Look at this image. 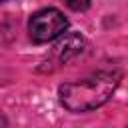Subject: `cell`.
Segmentation results:
<instances>
[{
    "mask_svg": "<svg viewBox=\"0 0 128 128\" xmlns=\"http://www.w3.org/2000/svg\"><path fill=\"white\" fill-rule=\"evenodd\" d=\"M120 82V74L112 70H100L76 82H66L60 86V102L70 112H88L104 102L114 94Z\"/></svg>",
    "mask_w": 128,
    "mask_h": 128,
    "instance_id": "1",
    "label": "cell"
},
{
    "mask_svg": "<svg viewBox=\"0 0 128 128\" xmlns=\"http://www.w3.org/2000/svg\"><path fill=\"white\" fill-rule=\"evenodd\" d=\"M70 10H76V12H82L90 6V0H62Z\"/></svg>",
    "mask_w": 128,
    "mask_h": 128,
    "instance_id": "4",
    "label": "cell"
},
{
    "mask_svg": "<svg viewBox=\"0 0 128 128\" xmlns=\"http://www.w3.org/2000/svg\"><path fill=\"white\" fill-rule=\"evenodd\" d=\"M126 128H128V126H126Z\"/></svg>",
    "mask_w": 128,
    "mask_h": 128,
    "instance_id": "7",
    "label": "cell"
},
{
    "mask_svg": "<svg viewBox=\"0 0 128 128\" xmlns=\"http://www.w3.org/2000/svg\"><path fill=\"white\" fill-rule=\"evenodd\" d=\"M0 128H6V118L0 114Z\"/></svg>",
    "mask_w": 128,
    "mask_h": 128,
    "instance_id": "5",
    "label": "cell"
},
{
    "mask_svg": "<svg viewBox=\"0 0 128 128\" xmlns=\"http://www.w3.org/2000/svg\"><path fill=\"white\" fill-rule=\"evenodd\" d=\"M66 26H68V20L64 18V14L60 10L44 8V10H38L30 16L28 34H30L32 42L46 44V42H52L54 38H58L60 34H64Z\"/></svg>",
    "mask_w": 128,
    "mask_h": 128,
    "instance_id": "2",
    "label": "cell"
},
{
    "mask_svg": "<svg viewBox=\"0 0 128 128\" xmlns=\"http://www.w3.org/2000/svg\"><path fill=\"white\" fill-rule=\"evenodd\" d=\"M0 2H4V0H0Z\"/></svg>",
    "mask_w": 128,
    "mask_h": 128,
    "instance_id": "6",
    "label": "cell"
},
{
    "mask_svg": "<svg viewBox=\"0 0 128 128\" xmlns=\"http://www.w3.org/2000/svg\"><path fill=\"white\" fill-rule=\"evenodd\" d=\"M82 46H84V40L78 34H68L64 40H60L56 44V54H58V58L62 62H66V60L74 58L76 54H80L82 52Z\"/></svg>",
    "mask_w": 128,
    "mask_h": 128,
    "instance_id": "3",
    "label": "cell"
}]
</instances>
